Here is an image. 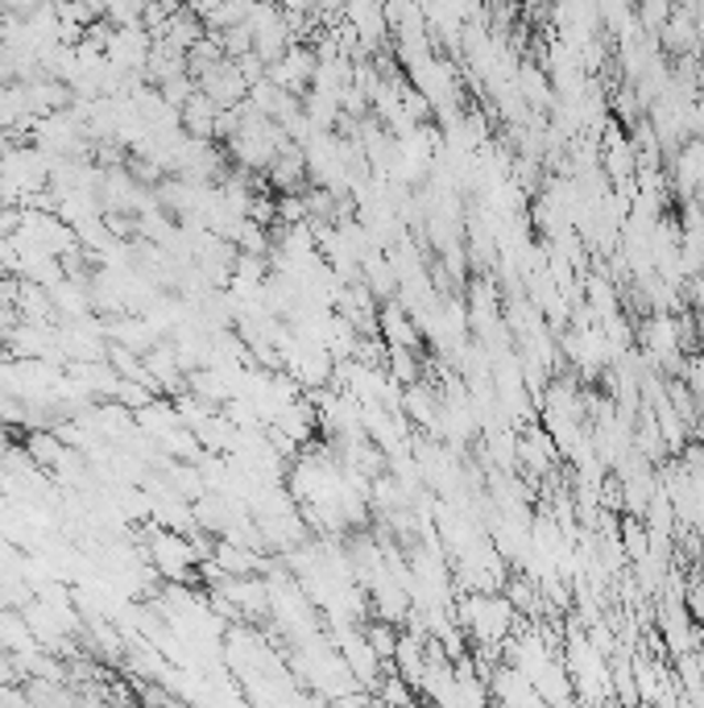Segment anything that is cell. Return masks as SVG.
Returning <instances> with one entry per match:
<instances>
[{
    "label": "cell",
    "mask_w": 704,
    "mask_h": 708,
    "mask_svg": "<svg viewBox=\"0 0 704 708\" xmlns=\"http://www.w3.org/2000/svg\"><path fill=\"white\" fill-rule=\"evenodd\" d=\"M564 667L572 675L576 700H614V672H609V655H602L588 625L581 618H572L564 630Z\"/></svg>",
    "instance_id": "6da1fadb"
},
{
    "label": "cell",
    "mask_w": 704,
    "mask_h": 708,
    "mask_svg": "<svg viewBox=\"0 0 704 708\" xmlns=\"http://www.w3.org/2000/svg\"><path fill=\"white\" fill-rule=\"evenodd\" d=\"M456 622L464 625V634L473 639V646H494V642H506L515 634L518 609L501 588L461 592V597H456Z\"/></svg>",
    "instance_id": "7a4b0ae2"
},
{
    "label": "cell",
    "mask_w": 704,
    "mask_h": 708,
    "mask_svg": "<svg viewBox=\"0 0 704 708\" xmlns=\"http://www.w3.org/2000/svg\"><path fill=\"white\" fill-rule=\"evenodd\" d=\"M228 601L241 609L245 622H266L270 618V580L261 571H245V576H224L216 585Z\"/></svg>",
    "instance_id": "3957f363"
},
{
    "label": "cell",
    "mask_w": 704,
    "mask_h": 708,
    "mask_svg": "<svg viewBox=\"0 0 704 708\" xmlns=\"http://www.w3.org/2000/svg\"><path fill=\"white\" fill-rule=\"evenodd\" d=\"M195 84H199V91H204V96H212L220 108L241 105L245 96H249V79L241 75L237 58H220L216 67L199 70V75H195Z\"/></svg>",
    "instance_id": "277c9868"
},
{
    "label": "cell",
    "mask_w": 704,
    "mask_h": 708,
    "mask_svg": "<svg viewBox=\"0 0 704 708\" xmlns=\"http://www.w3.org/2000/svg\"><path fill=\"white\" fill-rule=\"evenodd\" d=\"M307 154H303V145L291 141V145H282L278 157L266 166V187L282 195V190H307Z\"/></svg>",
    "instance_id": "5b68a950"
},
{
    "label": "cell",
    "mask_w": 704,
    "mask_h": 708,
    "mask_svg": "<svg viewBox=\"0 0 704 708\" xmlns=\"http://www.w3.org/2000/svg\"><path fill=\"white\" fill-rule=\"evenodd\" d=\"M704 183V141L687 138L675 154H671V190L680 199H692L696 187Z\"/></svg>",
    "instance_id": "8992f818"
},
{
    "label": "cell",
    "mask_w": 704,
    "mask_h": 708,
    "mask_svg": "<svg viewBox=\"0 0 704 708\" xmlns=\"http://www.w3.org/2000/svg\"><path fill=\"white\" fill-rule=\"evenodd\" d=\"M489 700H498V705H543V696L534 691L531 679L518 672L515 663H506V658L489 675Z\"/></svg>",
    "instance_id": "52a82bcc"
},
{
    "label": "cell",
    "mask_w": 704,
    "mask_h": 708,
    "mask_svg": "<svg viewBox=\"0 0 704 708\" xmlns=\"http://www.w3.org/2000/svg\"><path fill=\"white\" fill-rule=\"evenodd\" d=\"M402 415L411 418L414 427H423L427 435H435V423H440V394H435L423 378L411 381V385H402Z\"/></svg>",
    "instance_id": "ba28073f"
},
{
    "label": "cell",
    "mask_w": 704,
    "mask_h": 708,
    "mask_svg": "<svg viewBox=\"0 0 704 708\" xmlns=\"http://www.w3.org/2000/svg\"><path fill=\"white\" fill-rule=\"evenodd\" d=\"M13 307L25 324H58V312H54V298H51V286H42L34 277H21L18 282V298Z\"/></svg>",
    "instance_id": "9c48e42d"
},
{
    "label": "cell",
    "mask_w": 704,
    "mask_h": 708,
    "mask_svg": "<svg viewBox=\"0 0 704 708\" xmlns=\"http://www.w3.org/2000/svg\"><path fill=\"white\" fill-rule=\"evenodd\" d=\"M659 46H668L671 54H696L701 46V30H696V13L692 9H675L663 25H659Z\"/></svg>",
    "instance_id": "30bf717a"
},
{
    "label": "cell",
    "mask_w": 704,
    "mask_h": 708,
    "mask_svg": "<svg viewBox=\"0 0 704 708\" xmlns=\"http://www.w3.org/2000/svg\"><path fill=\"white\" fill-rule=\"evenodd\" d=\"M183 112V129H187L191 138H212L216 141V112H220V105L212 100V96H204V91H195L187 105L178 108Z\"/></svg>",
    "instance_id": "8fae6325"
},
{
    "label": "cell",
    "mask_w": 704,
    "mask_h": 708,
    "mask_svg": "<svg viewBox=\"0 0 704 708\" xmlns=\"http://www.w3.org/2000/svg\"><path fill=\"white\" fill-rule=\"evenodd\" d=\"M25 451L34 456L37 468H46V472H51V468L63 460L67 444L58 439V432H54V427H34V432H25Z\"/></svg>",
    "instance_id": "7c38bea8"
},
{
    "label": "cell",
    "mask_w": 704,
    "mask_h": 708,
    "mask_svg": "<svg viewBox=\"0 0 704 708\" xmlns=\"http://www.w3.org/2000/svg\"><path fill=\"white\" fill-rule=\"evenodd\" d=\"M311 220L307 190H282L278 195V225H303Z\"/></svg>",
    "instance_id": "4fadbf2b"
},
{
    "label": "cell",
    "mask_w": 704,
    "mask_h": 708,
    "mask_svg": "<svg viewBox=\"0 0 704 708\" xmlns=\"http://www.w3.org/2000/svg\"><path fill=\"white\" fill-rule=\"evenodd\" d=\"M386 369H390V378L394 381L411 385V381H419V352H414V348H390Z\"/></svg>",
    "instance_id": "5bb4252c"
},
{
    "label": "cell",
    "mask_w": 704,
    "mask_h": 708,
    "mask_svg": "<svg viewBox=\"0 0 704 708\" xmlns=\"http://www.w3.org/2000/svg\"><path fill=\"white\" fill-rule=\"evenodd\" d=\"M162 96H166V105H174V108H183L199 91V84H195V75L191 70H183V75H174V79H166V84L158 87Z\"/></svg>",
    "instance_id": "9a60e30c"
},
{
    "label": "cell",
    "mask_w": 704,
    "mask_h": 708,
    "mask_svg": "<svg viewBox=\"0 0 704 708\" xmlns=\"http://www.w3.org/2000/svg\"><path fill=\"white\" fill-rule=\"evenodd\" d=\"M477 4H481V0H477Z\"/></svg>",
    "instance_id": "2e32d148"
}]
</instances>
